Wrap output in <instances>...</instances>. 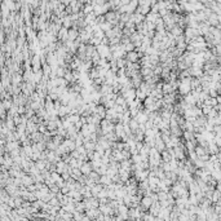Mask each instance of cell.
<instances>
[{
	"instance_id": "obj_4",
	"label": "cell",
	"mask_w": 221,
	"mask_h": 221,
	"mask_svg": "<svg viewBox=\"0 0 221 221\" xmlns=\"http://www.w3.org/2000/svg\"><path fill=\"white\" fill-rule=\"evenodd\" d=\"M137 199H138L137 197H133V195H132V200H137ZM136 206H137V202H133V203H132V207H136Z\"/></svg>"
},
{
	"instance_id": "obj_1",
	"label": "cell",
	"mask_w": 221,
	"mask_h": 221,
	"mask_svg": "<svg viewBox=\"0 0 221 221\" xmlns=\"http://www.w3.org/2000/svg\"><path fill=\"white\" fill-rule=\"evenodd\" d=\"M81 173H84V175H89V173H91V166H89L88 163L83 164V167H81Z\"/></svg>"
},
{
	"instance_id": "obj_2",
	"label": "cell",
	"mask_w": 221,
	"mask_h": 221,
	"mask_svg": "<svg viewBox=\"0 0 221 221\" xmlns=\"http://www.w3.org/2000/svg\"><path fill=\"white\" fill-rule=\"evenodd\" d=\"M138 57H140V56H138L137 53H133V52H132V53L128 54V61L129 62H136Z\"/></svg>"
},
{
	"instance_id": "obj_3",
	"label": "cell",
	"mask_w": 221,
	"mask_h": 221,
	"mask_svg": "<svg viewBox=\"0 0 221 221\" xmlns=\"http://www.w3.org/2000/svg\"><path fill=\"white\" fill-rule=\"evenodd\" d=\"M22 181H23L25 185H29L30 186L32 184V176H31V177H23V178H22Z\"/></svg>"
}]
</instances>
